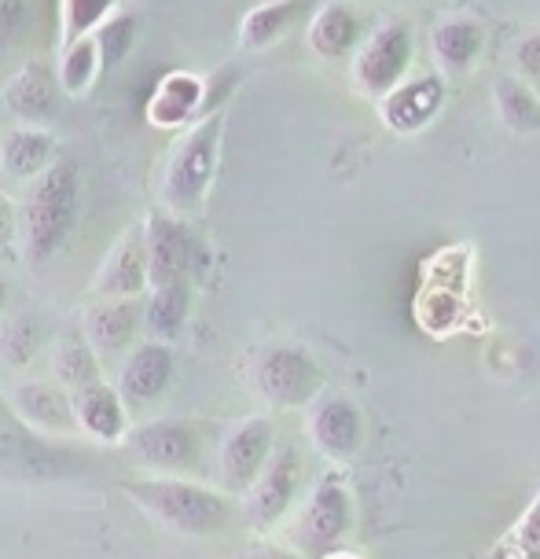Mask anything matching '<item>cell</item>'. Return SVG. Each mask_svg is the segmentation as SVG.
Instances as JSON below:
<instances>
[{"mask_svg":"<svg viewBox=\"0 0 540 559\" xmlns=\"http://www.w3.org/2000/svg\"><path fill=\"white\" fill-rule=\"evenodd\" d=\"M169 379H173V349L166 343H140L129 349L118 372V394L129 405H147L166 394Z\"/></svg>","mask_w":540,"mask_h":559,"instance_id":"obj_14","label":"cell"},{"mask_svg":"<svg viewBox=\"0 0 540 559\" xmlns=\"http://www.w3.org/2000/svg\"><path fill=\"white\" fill-rule=\"evenodd\" d=\"M273 419L268 416H247L236 427H228L217 464H221V483L232 493L247 497L250 486L262 478V472L273 461Z\"/></svg>","mask_w":540,"mask_h":559,"instance_id":"obj_8","label":"cell"},{"mask_svg":"<svg viewBox=\"0 0 540 559\" xmlns=\"http://www.w3.org/2000/svg\"><path fill=\"white\" fill-rule=\"evenodd\" d=\"M122 445L136 464L177 478V472H188L199 461V427L188 424V419L163 416L133 427Z\"/></svg>","mask_w":540,"mask_h":559,"instance_id":"obj_7","label":"cell"},{"mask_svg":"<svg viewBox=\"0 0 540 559\" xmlns=\"http://www.w3.org/2000/svg\"><path fill=\"white\" fill-rule=\"evenodd\" d=\"M298 489H302V456H298L295 445H284L273 453L262 478L250 486V493L243 497V512L250 523L273 526L276 519L291 512V504L298 501Z\"/></svg>","mask_w":540,"mask_h":559,"instance_id":"obj_10","label":"cell"},{"mask_svg":"<svg viewBox=\"0 0 540 559\" xmlns=\"http://www.w3.org/2000/svg\"><path fill=\"white\" fill-rule=\"evenodd\" d=\"M243 559H309V556L291 552V548H279V545H250V552Z\"/></svg>","mask_w":540,"mask_h":559,"instance_id":"obj_35","label":"cell"},{"mask_svg":"<svg viewBox=\"0 0 540 559\" xmlns=\"http://www.w3.org/2000/svg\"><path fill=\"white\" fill-rule=\"evenodd\" d=\"M74 416L77 427L88 431L96 442H125L129 438V416L122 394L111 391L107 383L85 386L74 394Z\"/></svg>","mask_w":540,"mask_h":559,"instance_id":"obj_19","label":"cell"},{"mask_svg":"<svg viewBox=\"0 0 540 559\" xmlns=\"http://www.w3.org/2000/svg\"><path fill=\"white\" fill-rule=\"evenodd\" d=\"M41 343H45V328L37 321V313H29V309L26 313L8 317V324L0 328V354H4V361L15 368L34 361V354L41 349Z\"/></svg>","mask_w":540,"mask_h":559,"instance_id":"obj_29","label":"cell"},{"mask_svg":"<svg viewBox=\"0 0 540 559\" xmlns=\"http://www.w3.org/2000/svg\"><path fill=\"white\" fill-rule=\"evenodd\" d=\"M140 292H152L147 276V247H144V225L125 228L122 239L111 247L104 269L96 273V295L115 298V302H136Z\"/></svg>","mask_w":540,"mask_h":559,"instance_id":"obj_11","label":"cell"},{"mask_svg":"<svg viewBox=\"0 0 540 559\" xmlns=\"http://www.w3.org/2000/svg\"><path fill=\"white\" fill-rule=\"evenodd\" d=\"M250 386H254V394L262 402L276 408H302L316 402L324 376H320V365L313 361V354L305 346L273 343L254 357Z\"/></svg>","mask_w":540,"mask_h":559,"instance_id":"obj_4","label":"cell"},{"mask_svg":"<svg viewBox=\"0 0 540 559\" xmlns=\"http://www.w3.org/2000/svg\"><path fill=\"white\" fill-rule=\"evenodd\" d=\"M302 12V4H291V0H273V4H257L250 8L239 23V45L243 48H268L273 41H279L284 29H291L295 15Z\"/></svg>","mask_w":540,"mask_h":559,"instance_id":"obj_26","label":"cell"},{"mask_svg":"<svg viewBox=\"0 0 540 559\" xmlns=\"http://www.w3.org/2000/svg\"><path fill=\"white\" fill-rule=\"evenodd\" d=\"M77 206H82L77 163L56 158V166L29 185L23 206H19V247L29 265L48 262L67 243V236L77 225Z\"/></svg>","mask_w":540,"mask_h":559,"instance_id":"obj_1","label":"cell"},{"mask_svg":"<svg viewBox=\"0 0 540 559\" xmlns=\"http://www.w3.org/2000/svg\"><path fill=\"white\" fill-rule=\"evenodd\" d=\"M56 166V136L41 126H23L4 136V152H0V169L15 181L45 177Z\"/></svg>","mask_w":540,"mask_h":559,"instance_id":"obj_20","label":"cell"},{"mask_svg":"<svg viewBox=\"0 0 540 559\" xmlns=\"http://www.w3.org/2000/svg\"><path fill=\"white\" fill-rule=\"evenodd\" d=\"M360 438H364V419H360V408L349 397L335 394L313 405V413H309V442L316 445L320 456L349 461V456H357Z\"/></svg>","mask_w":540,"mask_h":559,"instance_id":"obj_12","label":"cell"},{"mask_svg":"<svg viewBox=\"0 0 540 559\" xmlns=\"http://www.w3.org/2000/svg\"><path fill=\"white\" fill-rule=\"evenodd\" d=\"M144 247H147L152 292L169 287V284H188V273H192V262H195V243L177 214H166V210L147 214Z\"/></svg>","mask_w":540,"mask_h":559,"instance_id":"obj_9","label":"cell"},{"mask_svg":"<svg viewBox=\"0 0 540 559\" xmlns=\"http://www.w3.org/2000/svg\"><path fill=\"white\" fill-rule=\"evenodd\" d=\"M489 559H540V489L523 515L507 526V534L493 545Z\"/></svg>","mask_w":540,"mask_h":559,"instance_id":"obj_28","label":"cell"},{"mask_svg":"<svg viewBox=\"0 0 540 559\" xmlns=\"http://www.w3.org/2000/svg\"><path fill=\"white\" fill-rule=\"evenodd\" d=\"M4 302H8V284H4V276H0V313H4Z\"/></svg>","mask_w":540,"mask_h":559,"instance_id":"obj_36","label":"cell"},{"mask_svg":"<svg viewBox=\"0 0 540 559\" xmlns=\"http://www.w3.org/2000/svg\"><path fill=\"white\" fill-rule=\"evenodd\" d=\"M104 70V59H99V48H96V37H85V41H74L63 48V56H59V88H63L67 96H82L93 88L96 74Z\"/></svg>","mask_w":540,"mask_h":559,"instance_id":"obj_27","label":"cell"},{"mask_svg":"<svg viewBox=\"0 0 540 559\" xmlns=\"http://www.w3.org/2000/svg\"><path fill=\"white\" fill-rule=\"evenodd\" d=\"M493 96H496L500 122L512 129L515 136L537 133L540 129V96L523 82V78H500Z\"/></svg>","mask_w":540,"mask_h":559,"instance_id":"obj_24","label":"cell"},{"mask_svg":"<svg viewBox=\"0 0 540 559\" xmlns=\"http://www.w3.org/2000/svg\"><path fill=\"white\" fill-rule=\"evenodd\" d=\"M93 37H96L99 59H104V70H111L133 52V45L140 37V15L136 12H115Z\"/></svg>","mask_w":540,"mask_h":559,"instance_id":"obj_31","label":"cell"},{"mask_svg":"<svg viewBox=\"0 0 540 559\" xmlns=\"http://www.w3.org/2000/svg\"><path fill=\"white\" fill-rule=\"evenodd\" d=\"M309 48L324 59H343L346 52L360 48V19L346 4H324L316 8L309 23Z\"/></svg>","mask_w":540,"mask_h":559,"instance_id":"obj_23","label":"cell"},{"mask_svg":"<svg viewBox=\"0 0 540 559\" xmlns=\"http://www.w3.org/2000/svg\"><path fill=\"white\" fill-rule=\"evenodd\" d=\"M203 104H206L203 78L188 74V70H177V74H166L163 82L155 85L152 99H147V122L158 126V129L188 126Z\"/></svg>","mask_w":540,"mask_h":559,"instance_id":"obj_18","label":"cell"},{"mask_svg":"<svg viewBox=\"0 0 540 559\" xmlns=\"http://www.w3.org/2000/svg\"><path fill=\"white\" fill-rule=\"evenodd\" d=\"M125 497L133 501L140 512H147L155 523H163L166 531L188 534V537H206L217 534L232 515L225 493L206 489L188 478H169V475H152L125 483Z\"/></svg>","mask_w":540,"mask_h":559,"instance_id":"obj_2","label":"cell"},{"mask_svg":"<svg viewBox=\"0 0 540 559\" xmlns=\"http://www.w3.org/2000/svg\"><path fill=\"white\" fill-rule=\"evenodd\" d=\"M19 236V210L8 195H0V251Z\"/></svg>","mask_w":540,"mask_h":559,"instance_id":"obj_34","label":"cell"},{"mask_svg":"<svg viewBox=\"0 0 540 559\" xmlns=\"http://www.w3.org/2000/svg\"><path fill=\"white\" fill-rule=\"evenodd\" d=\"M442 99H445V82L437 74L408 78L405 85H397L383 99V122L394 133H416V129H423L437 115Z\"/></svg>","mask_w":540,"mask_h":559,"instance_id":"obj_15","label":"cell"},{"mask_svg":"<svg viewBox=\"0 0 540 559\" xmlns=\"http://www.w3.org/2000/svg\"><path fill=\"white\" fill-rule=\"evenodd\" d=\"M485 45V29L482 19L475 15H445L442 23L430 29V48H434V59L445 74H467L478 56H482Z\"/></svg>","mask_w":540,"mask_h":559,"instance_id":"obj_17","label":"cell"},{"mask_svg":"<svg viewBox=\"0 0 540 559\" xmlns=\"http://www.w3.org/2000/svg\"><path fill=\"white\" fill-rule=\"evenodd\" d=\"M188 306H192V287L188 284H169L158 287V292L147 295L144 306V324L158 343H169V338L180 335V328L188 321Z\"/></svg>","mask_w":540,"mask_h":559,"instance_id":"obj_25","label":"cell"},{"mask_svg":"<svg viewBox=\"0 0 540 559\" xmlns=\"http://www.w3.org/2000/svg\"><path fill=\"white\" fill-rule=\"evenodd\" d=\"M115 12H118L115 0H67V4H59V15H63V48L93 37Z\"/></svg>","mask_w":540,"mask_h":559,"instance_id":"obj_30","label":"cell"},{"mask_svg":"<svg viewBox=\"0 0 540 559\" xmlns=\"http://www.w3.org/2000/svg\"><path fill=\"white\" fill-rule=\"evenodd\" d=\"M349 526H353V501H349V489L343 478L324 475L313 489H309L302 512L295 519L291 537L302 556L324 559L332 552H343Z\"/></svg>","mask_w":540,"mask_h":559,"instance_id":"obj_5","label":"cell"},{"mask_svg":"<svg viewBox=\"0 0 540 559\" xmlns=\"http://www.w3.org/2000/svg\"><path fill=\"white\" fill-rule=\"evenodd\" d=\"M0 104L8 107L15 118H23L29 126H41L59 111V78L52 67H45L41 59L23 63L8 78V85L0 88Z\"/></svg>","mask_w":540,"mask_h":559,"instance_id":"obj_13","label":"cell"},{"mask_svg":"<svg viewBox=\"0 0 540 559\" xmlns=\"http://www.w3.org/2000/svg\"><path fill=\"white\" fill-rule=\"evenodd\" d=\"M12 402L19 408V416H23L29 427H37V431L67 435V431H74V427H77L74 394H67L59 383H41V379H29V383L15 386Z\"/></svg>","mask_w":540,"mask_h":559,"instance_id":"obj_16","label":"cell"},{"mask_svg":"<svg viewBox=\"0 0 540 559\" xmlns=\"http://www.w3.org/2000/svg\"><path fill=\"white\" fill-rule=\"evenodd\" d=\"M52 376L67 394L104 383L99 379V354L88 346L85 332H63L52 346Z\"/></svg>","mask_w":540,"mask_h":559,"instance_id":"obj_22","label":"cell"},{"mask_svg":"<svg viewBox=\"0 0 540 559\" xmlns=\"http://www.w3.org/2000/svg\"><path fill=\"white\" fill-rule=\"evenodd\" d=\"M26 19H29L26 4H19V0H0V45L15 41L26 29Z\"/></svg>","mask_w":540,"mask_h":559,"instance_id":"obj_32","label":"cell"},{"mask_svg":"<svg viewBox=\"0 0 540 559\" xmlns=\"http://www.w3.org/2000/svg\"><path fill=\"white\" fill-rule=\"evenodd\" d=\"M140 328V302H99L85 317V338L99 357H118L133 346Z\"/></svg>","mask_w":540,"mask_h":559,"instance_id":"obj_21","label":"cell"},{"mask_svg":"<svg viewBox=\"0 0 540 559\" xmlns=\"http://www.w3.org/2000/svg\"><path fill=\"white\" fill-rule=\"evenodd\" d=\"M0 152H4V136H0Z\"/></svg>","mask_w":540,"mask_h":559,"instance_id":"obj_38","label":"cell"},{"mask_svg":"<svg viewBox=\"0 0 540 559\" xmlns=\"http://www.w3.org/2000/svg\"><path fill=\"white\" fill-rule=\"evenodd\" d=\"M515 67L523 70L526 78L540 82V29L518 41V48H515Z\"/></svg>","mask_w":540,"mask_h":559,"instance_id":"obj_33","label":"cell"},{"mask_svg":"<svg viewBox=\"0 0 540 559\" xmlns=\"http://www.w3.org/2000/svg\"><path fill=\"white\" fill-rule=\"evenodd\" d=\"M408 67H412V29L401 19L379 23L372 34L360 41L353 56V78L357 88L375 99H386L397 85L408 82Z\"/></svg>","mask_w":540,"mask_h":559,"instance_id":"obj_6","label":"cell"},{"mask_svg":"<svg viewBox=\"0 0 540 559\" xmlns=\"http://www.w3.org/2000/svg\"><path fill=\"white\" fill-rule=\"evenodd\" d=\"M221 129L225 115L209 111L206 118H199L195 126H188V133L177 140L173 155L166 163L163 177V199L169 206V214H195L203 206V199L209 192V181L217 174V152H221Z\"/></svg>","mask_w":540,"mask_h":559,"instance_id":"obj_3","label":"cell"},{"mask_svg":"<svg viewBox=\"0 0 540 559\" xmlns=\"http://www.w3.org/2000/svg\"><path fill=\"white\" fill-rule=\"evenodd\" d=\"M324 559H357L353 552H332V556H324Z\"/></svg>","mask_w":540,"mask_h":559,"instance_id":"obj_37","label":"cell"}]
</instances>
